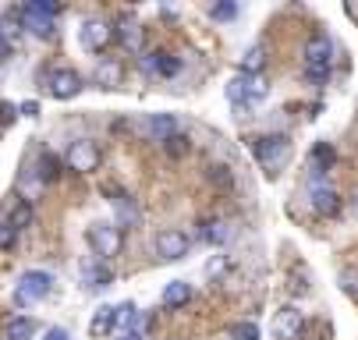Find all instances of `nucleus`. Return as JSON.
<instances>
[{"mask_svg": "<svg viewBox=\"0 0 358 340\" xmlns=\"http://www.w3.org/2000/svg\"><path fill=\"white\" fill-rule=\"evenodd\" d=\"M43 340H68V330L54 326V330H46V337H43Z\"/></svg>", "mask_w": 358, "mask_h": 340, "instance_id": "34", "label": "nucleus"}, {"mask_svg": "<svg viewBox=\"0 0 358 340\" xmlns=\"http://www.w3.org/2000/svg\"><path fill=\"white\" fill-rule=\"evenodd\" d=\"M238 15V4H213L210 8V18H217V22H231Z\"/></svg>", "mask_w": 358, "mask_h": 340, "instance_id": "29", "label": "nucleus"}, {"mask_svg": "<svg viewBox=\"0 0 358 340\" xmlns=\"http://www.w3.org/2000/svg\"><path fill=\"white\" fill-rule=\"evenodd\" d=\"M138 64H142V71H145V75H160V78H174V75L181 71V61H178V57H171L167 50L142 54V57H138Z\"/></svg>", "mask_w": 358, "mask_h": 340, "instance_id": "11", "label": "nucleus"}, {"mask_svg": "<svg viewBox=\"0 0 358 340\" xmlns=\"http://www.w3.org/2000/svg\"><path fill=\"white\" fill-rule=\"evenodd\" d=\"M263 64H266V50L263 46H252V50L241 57V75H259Z\"/></svg>", "mask_w": 358, "mask_h": 340, "instance_id": "22", "label": "nucleus"}, {"mask_svg": "<svg viewBox=\"0 0 358 340\" xmlns=\"http://www.w3.org/2000/svg\"><path fill=\"white\" fill-rule=\"evenodd\" d=\"M57 15H61V8L50 4V0H29V4L18 11V22L32 36H54V18Z\"/></svg>", "mask_w": 358, "mask_h": 340, "instance_id": "3", "label": "nucleus"}, {"mask_svg": "<svg viewBox=\"0 0 358 340\" xmlns=\"http://www.w3.org/2000/svg\"><path fill=\"white\" fill-rule=\"evenodd\" d=\"M121 43H124V50H131V54L142 57V25L121 22Z\"/></svg>", "mask_w": 358, "mask_h": 340, "instance_id": "19", "label": "nucleus"}, {"mask_svg": "<svg viewBox=\"0 0 358 340\" xmlns=\"http://www.w3.org/2000/svg\"><path fill=\"white\" fill-rule=\"evenodd\" d=\"M96 82L103 85V89H117V85H121V64L103 61V64L96 68Z\"/></svg>", "mask_w": 358, "mask_h": 340, "instance_id": "20", "label": "nucleus"}, {"mask_svg": "<svg viewBox=\"0 0 358 340\" xmlns=\"http://www.w3.org/2000/svg\"><path fill=\"white\" fill-rule=\"evenodd\" d=\"M248 149L259 160V167L273 177V174H280V167L291 156V142H287V135H259V138H248Z\"/></svg>", "mask_w": 358, "mask_h": 340, "instance_id": "2", "label": "nucleus"}, {"mask_svg": "<svg viewBox=\"0 0 358 340\" xmlns=\"http://www.w3.org/2000/svg\"><path fill=\"white\" fill-rule=\"evenodd\" d=\"M330 68H334V43L327 32H316L305 43V78L313 85H327L330 82Z\"/></svg>", "mask_w": 358, "mask_h": 340, "instance_id": "1", "label": "nucleus"}, {"mask_svg": "<svg viewBox=\"0 0 358 340\" xmlns=\"http://www.w3.org/2000/svg\"><path fill=\"white\" fill-rule=\"evenodd\" d=\"M89 245H92V252H96L99 263H107V259H114L121 252L124 234H121L117 223H92L89 227Z\"/></svg>", "mask_w": 358, "mask_h": 340, "instance_id": "5", "label": "nucleus"}, {"mask_svg": "<svg viewBox=\"0 0 358 340\" xmlns=\"http://www.w3.org/2000/svg\"><path fill=\"white\" fill-rule=\"evenodd\" d=\"M231 234H234V230H231L227 220H206V223H202V237H206L210 245H227Z\"/></svg>", "mask_w": 358, "mask_h": 340, "instance_id": "17", "label": "nucleus"}, {"mask_svg": "<svg viewBox=\"0 0 358 340\" xmlns=\"http://www.w3.org/2000/svg\"><path fill=\"white\" fill-rule=\"evenodd\" d=\"M341 287H344V295H351V298L358 302V273L344 269V273H341Z\"/></svg>", "mask_w": 358, "mask_h": 340, "instance_id": "31", "label": "nucleus"}, {"mask_svg": "<svg viewBox=\"0 0 358 340\" xmlns=\"http://www.w3.org/2000/svg\"><path fill=\"white\" fill-rule=\"evenodd\" d=\"M234 340H259V326L255 323H238L234 326Z\"/></svg>", "mask_w": 358, "mask_h": 340, "instance_id": "30", "label": "nucleus"}, {"mask_svg": "<svg viewBox=\"0 0 358 340\" xmlns=\"http://www.w3.org/2000/svg\"><path fill=\"white\" fill-rule=\"evenodd\" d=\"M36 330H39V323H36V319H11V323H8V337H4V340H29V337H36Z\"/></svg>", "mask_w": 358, "mask_h": 340, "instance_id": "21", "label": "nucleus"}, {"mask_svg": "<svg viewBox=\"0 0 358 340\" xmlns=\"http://www.w3.org/2000/svg\"><path fill=\"white\" fill-rule=\"evenodd\" d=\"M15 241H18V230L11 223H0V249H15Z\"/></svg>", "mask_w": 358, "mask_h": 340, "instance_id": "32", "label": "nucleus"}, {"mask_svg": "<svg viewBox=\"0 0 358 340\" xmlns=\"http://www.w3.org/2000/svg\"><path fill=\"white\" fill-rule=\"evenodd\" d=\"M22 114L25 117H36V103H22Z\"/></svg>", "mask_w": 358, "mask_h": 340, "instance_id": "36", "label": "nucleus"}, {"mask_svg": "<svg viewBox=\"0 0 358 340\" xmlns=\"http://www.w3.org/2000/svg\"><path fill=\"white\" fill-rule=\"evenodd\" d=\"M334 160H337L334 145L330 142H316L313 153H309V174H313V181H323V174L334 167Z\"/></svg>", "mask_w": 358, "mask_h": 340, "instance_id": "13", "label": "nucleus"}, {"mask_svg": "<svg viewBox=\"0 0 358 340\" xmlns=\"http://www.w3.org/2000/svg\"><path fill=\"white\" fill-rule=\"evenodd\" d=\"M110 202L117 206L121 220H128V223H135V220H138V209H135V202H131L128 195H117V199H110Z\"/></svg>", "mask_w": 358, "mask_h": 340, "instance_id": "27", "label": "nucleus"}, {"mask_svg": "<svg viewBox=\"0 0 358 340\" xmlns=\"http://www.w3.org/2000/svg\"><path fill=\"white\" fill-rule=\"evenodd\" d=\"M301 333V312L298 309H280L273 319V337L277 340H294Z\"/></svg>", "mask_w": 358, "mask_h": 340, "instance_id": "14", "label": "nucleus"}, {"mask_svg": "<svg viewBox=\"0 0 358 340\" xmlns=\"http://www.w3.org/2000/svg\"><path fill=\"white\" fill-rule=\"evenodd\" d=\"M75 174H92L99 167V145L82 138V142H71L68 145V160H64Z\"/></svg>", "mask_w": 358, "mask_h": 340, "instance_id": "7", "label": "nucleus"}, {"mask_svg": "<svg viewBox=\"0 0 358 340\" xmlns=\"http://www.w3.org/2000/svg\"><path fill=\"white\" fill-rule=\"evenodd\" d=\"M309 206H313L320 216H337V213H341V195H337L327 181H313V188H309Z\"/></svg>", "mask_w": 358, "mask_h": 340, "instance_id": "10", "label": "nucleus"}, {"mask_svg": "<svg viewBox=\"0 0 358 340\" xmlns=\"http://www.w3.org/2000/svg\"><path fill=\"white\" fill-rule=\"evenodd\" d=\"M11 57V43H4V39H0V64H4Z\"/></svg>", "mask_w": 358, "mask_h": 340, "instance_id": "35", "label": "nucleus"}, {"mask_svg": "<svg viewBox=\"0 0 358 340\" xmlns=\"http://www.w3.org/2000/svg\"><path fill=\"white\" fill-rule=\"evenodd\" d=\"M110 39H114V29L103 18H89L78 29V43H82V50H89V54H99Z\"/></svg>", "mask_w": 358, "mask_h": 340, "instance_id": "8", "label": "nucleus"}, {"mask_svg": "<svg viewBox=\"0 0 358 340\" xmlns=\"http://www.w3.org/2000/svg\"><path fill=\"white\" fill-rule=\"evenodd\" d=\"M152 252H157L164 263H178V259L188 256V237L181 230L167 227V230H160L157 237H152Z\"/></svg>", "mask_w": 358, "mask_h": 340, "instance_id": "6", "label": "nucleus"}, {"mask_svg": "<svg viewBox=\"0 0 358 340\" xmlns=\"http://www.w3.org/2000/svg\"><path fill=\"white\" fill-rule=\"evenodd\" d=\"M46 85H50V96H54V100H71V96L82 92V75L71 71V68H57V71H50Z\"/></svg>", "mask_w": 358, "mask_h": 340, "instance_id": "9", "label": "nucleus"}, {"mask_svg": "<svg viewBox=\"0 0 358 340\" xmlns=\"http://www.w3.org/2000/svg\"><path fill=\"white\" fill-rule=\"evenodd\" d=\"M142 128H145V135L152 142H167L171 135H178V117L174 114H149L142 121Z\"/></svg>", "mask_w": 358, "mask_h": 340, "instance_id": "12", "label": "nucleus"}, {"mask_svg": "<svg viewBox=\"0 0 358 340\" xmlns=\"http://www.w3.org/2000/svg\"><path fill=\"white\" fill-rule=\"evenodd\" d=\"M50 290H54V276L43 273V269H25L15 283V302L18 305H32V302H43Z\"/></svg>", "mask_w": 358, "mask_h": 340, "instance_id": "4", "label": "nucleus"}, {"mask_svg": "<svg viewBox=\"0 0 358 340\" xmlns=\"http://www.w3.org/2000/svg\"><path fill=\"white\" fill-rule=\"evenodd\" d=\"M164 145H167L171 156H181V153H188V135H171Z\"/></svg>", "mask_w": 358, "mask_h": 340, "instance_id": "28", "label": "nucleus"}, {"mask_svg": "<svg viewBox=\"0 0 358 340\" xmlns=\"http://www.w3.org/2000/svg\"><path fill=\"white\" fill-rule=\"evenodd\" d=\"M188 298H192V283H185V280H171L164 287V305L167 309H181Z\"/></svg>", "mask_w": 358, "mask_h": 340, "instance_id": "16", "label": "nucleus"}, {"mask_svg": "<svg viewBox=\"0 0 358 340\" xmlns=\"http://www.w3.org/2000/svg\"><path fill=\"white\" fill-rule=\"evenodd\" d=\"M124 340H142V337L138 333H124Z\"/></svg>", "mask_w": 358, "mask_h": 340, "instance_id": "37", "label": "nucleus"}, {"mask_svg": "<svg viewBox=\"0 0 358 340\" xmlns=\"http://www.w3.org/2000/svg\"><path fill=\"white\" fill-rule=\"evenodd\" d=\"M18 114H15V107L11 103H0V128H4V124H11Z\"/></svg>", "mask_w": 358, "mask_h": 340, "instance_id": "33", "label": "nucleus"}, {"mask_svg": "<svg viewBox=\"0 0 358 340\" xmlns=\"http://www.w3.org/2000/svg\"><path fill=\"white\" fill-rule=\"evenodd\" d=\"M227 100L238 107V110H248L252 107V96H248V75H238L227 82Z\"/></svg>", "mask_w": 358, "mask_h": 340, "instance_id": "15", "label": "nucleus"}, {"mask_svg": "<svg viewBox=\"0 0 358 340\" xmlns=\"http://www.w3.org/2000/svg\"><path fill=\"white\" fill-rule=\"evenodd\" d=\"M57 174H61L57 156H54V153H43V156H39V170H36V177H39L43 184H50V181H57Z\"/></svg>", "mask_w": 358, "mask_h": 340, "instance_id": "23", "label": "nucleus"}, {"mask_svg": "<svg viewBox=\"0 0 358 340\" xmlns=\"http://www.w3.org/2000/svg\"><path fill=\"white\" fill-rule=\"evenodd\" d=\"M114 319H117V309H110V305H107V309H99V312L92 316V323H89V333H92V337L107 333V330L114 326Z\"/></svg>", "mask_w": 358, "mask_h": 340, "instance_id": "24", "label": "nucleus"}, {"mask_svg": "<svg viewBox=\"0 0 358 340\" xmlns=\"http://www.w3.org/2000/svg\"><path fill=\"white\" fill-rule=\"evenodd\" d=\"M114 323H117L124 333H138V330H135V326H138V309H135L131 302H124V305L117 309V319H114Z\"/></svg>", "mask_w": 358, "mask_h": 340, "instance_id": "25", "label": "nucleus"}, {"mask_svg": "<svg viewBox=\"0 0 358 340\" xmlns=\"http://www.w3.org/2000/svg\"><path fill=\"white\" fill-rule=\"evenodd\" d=\"M82 273H85V283L89 287H110V280H114V273L107 266H99V259H89L82 266Z\"/></svg>", "mask_w": 358, "mask_h": 340, "instance_id": "18", "label": "nucleus"}, {"mask_svg": "<svg viewBox=\"0 0 358 340\" xmlns=\"http://www.w3.org/2000/svg\"><path fill=\"white\" fill-rule=\"evenodd\" d=\"M8 223H11V227L22 234V230L32 223V206H29V202H18V206L11 209V220H8Z\"/></svg>", "mask_w": 358, "mask_h": 340, "instance_id": "26", "label": "nucleus"}]
</instances>
